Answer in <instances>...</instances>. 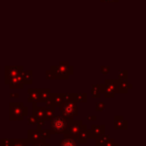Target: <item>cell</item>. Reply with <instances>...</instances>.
I'll return each mask as SVG.
<instances>
[{"label":"cell","instance_id":"cell-1","mask_svg":"<svg viewBox=\"0 0 146 146\" xmlns=\"http://www.w3.org/2000/svg\"><path fill=\"white\" fill-rule=\"evenodd\" d=\"M28 109L22 102H11L9 103V119L11 121H22L27 115Z\"/></svg>","mask_w":146,"mask_h":146},{"label":"cell","instance_id":"cell-2","mask_svg":"<svg viewBox=\"0 0 146 146\" xmlns=\"http://www.w3.org/2000/svg\"><path fill=\"white\" fill-rule=\"evenodd\" d=\"M68 120L62 115L54 116L50 120V132L51 134H64L66 132Z\"/></svg>","mask_w":146,"mask_h":146},{"label":"cell","instance_id":"cell-3","mask_svg":"<svg viewBox=\"0 0 146 146\" xmlns=\"http://www.w3.org/2000/svg\"><path fill=\"white\" fill-rule=\"evenodd\" d=\"M59 110L63 117H65L67 120L74 119V117L78 114L77 104L73 101H64L59 106Z\"/></svg>","mask_w":146,"mask_h":146},{"label":"cell","instance_id":"cell-4","mask_svg":"<svg viewBox=\"0 0 146 146\" xmlns=\"http://www.w3.org/2000/svg\"><path fill=\"white\" fill-rule=\"evenodd\" d=\"M86 128H87V125L84 124L81 120H68V125H67V129L64 133V136L75 138L81 130L86 129Z\"/></svg>","mask_w":146,"mask_h":146},{"label":"cell","instance_id":"cell-5","mask_svg":"<svg viewBox=\"0 0 146 146\" xmlns=\"http://www.w3.org/2000/svg\"><path fill=\"white\" fill-rule=\"evenodd\" d=\"M100 89L106 98H113L117 93V79H106L104 84L100 85Z\"/></svg>","mask_w":146,"mask_h":146},{"label":"cell","instance_id":"cell-6","mask_svg":"<svg viewBox=\"0 0 146 146\" xmlns=\"http://www.w3.org/2000/svg\"><path fill=\"white\" fill-rule=\"evenodd\" d=\"M22 71H23V66H5V75H4L5 84H8L9 80L11 78L20 74Z\"/></svg>","mask_w":146,"mask_h":146},{"label":"cell","instance_id":"cell-7","mask_svg":"<svg viewBox=\"0 0 146 146\" xmlns=\"http://www.w3.org/2000/svg\"><path fill=\"white\" fill-rule=\"evenodd\" d=\"M45 107H40V106L37 105V103H32V113L33 116L37 118L38 120V123L36 125L38 126H43L45 124L44 120V113H45Z\"/></svg>","mask_w":146,"mask_h":146},{"label":"cell","instance_id":"cell-8","mask_svg":"<svg viewBox=\"0 0 146 146\" xmlns=\"http://www.w3.org/2000/svg\"><path fill=\"white\" fill-rule=\"evenodd\" d=\"M44 141H46V140L41 137L39 127H37L36 129L28 130V133H27V142H28V143L35 144V143H39V142H44Z\"/></svg>","mask_w":146,"mask_h":146},{"label":"cell","instance_id":"cell-9","mask_svg":"<svg viewBox=\"0 0 146 146\" xmlns=\"http://www.w3.org/2000/svg\"><path fill=\"white\" fill-rule=\"evenodd\" d=\"M8 85L11 89H22L24 87V84H23L22 78H21V73L11 78L8 82Z\"/></svg>","mask_w":146,"mask_h":146},{"label":"cell","instance_id":"cell-10","mask_svg":"<svg viewBox=\"0 0 146 146\" xmlns=\"http://www.w3.org/2000/svg\"><path fill=\"white\" fill-rule=\"evenodd\" d=\"M91 137V132H90L89 129H83L81 130V131L78 133V135L75 137L76 141H77V143H81V144H85L86 142H87L88 139H90Z\"/></svg>","mask_w":146,"mask_h":146},{"label":"cell","instance_id":"cell-11","mask_svg":"<svg viewBox=\"0 0 146 146\" xmlns=\"http://www.w3.org/2000/svg\"><path fill=\"white\" fill-rule=\"evenodd\" d=\"M114 127L115 129L126 130L128 128V122L123 118V116H115L114 117Z\"/></svg>","mask_w":146,"mask_h":146},{"label":"cell","instance_id":"cell-12","mask_svg":"<svg viewBox=\"0 0 146 146\" xmlns=\"http://www.w3.org/2000/svg\"><path fill=\"white\" fill-rule=\"evenodd\" d=\"M90 132H91V137L96 139L99 136L103 135L105 133V126L104 125H92L91 129H90Z\"/></svg>","mask_w":146,"mask_h":146},{"label":"cell","instance_id":"cell-13","mask_svg":"<svg viewBox=\"0 0 146 146\" xmlns=\"http://www.w3.org/2000/svg\"><path fill=\"white\" fill-rule=\"evenodd\" d=\"M131 88L132 84L128 83L126 80L117 79V92H119V93H127Z\"/></svg>","mask_w":146,"mask_h":146},{"label":"cell","instance_id":"cell-14","mask_svg":"<svg viewBox=\"0 0 146 146\" xmlns=\"http://www.w3.org/2000/svg\"><path fill=\"white\" fill-rule=\"evenodd\" d=\"M57 68H58L59 71H61L62 73H64V74H66V75H71V74H73V66H71V65H69L68 62H65V61H61V62H59V65L57 66Z\"/></svg>","mask_w":146,"mask_h":146},{"label":"cell","instance_id":"cell-15","mask_svg":"<svg viewBox=\"0 0 146 146\" xmlns=\"http://www.w3.org/2000/svg\"><path fill=\"white\" fill-rule=\"evenodd\" d=\"M28 102L39 103V88H29L28 90Z\"/></svg>","mask_w":146,"mask_h":146},{"label":"cell","instance_id":"cell-16","mask_svg":"<svg viewBox=\"0 0 146 146\" xmlns=\"http://www.w3.org/2000/svg\"><path fill=\"white\" fill-rule=\"evenodd\" d=\"M50 99H51V101H52L53 105H54L55 107H59V106L64 102L63 93H51Z\"/></svg>","mask_w":146,"mask_h":146},{"label":"cell","instance_id":"cell-17","mask_svg":"<svg viewBox=\"0 0 146 146\" xmlns=\"http://www.w3.org/2000/svg\"><path fill=\"white\" fill-rule=\"evenodd\" d=\"M21 78H22L23 84H32L33 82V71L32 70H23L21 72Z\"/></svg>","mask_w":146,"mask_h":146},{"label":"cell","instance_id":"cell-18","mask_svg":"<svg viewBox=\"0 0 146 146\" xmlns=\"http://www.w3.org/2000/svg\"><path fill=\"white\" fill-rule=\"evenodd\" d=\"M51 90L49 88H39V102H45L51 95Z\"/></svg>","mask_w":146,"mask_h":146},{"label":"cell","instance_id":"cell-19","mask_svg":"<svg viewBox=\"0 0 146 146\" xmlns=\"http://www.w3.org/2000/svg\"><path fill=\"white\" fill-rule=\"evenodd\" d=\"M50 70L52 71L53 74H54V79L65 80V79H68V78H69L68 75H66V74L62 73L61 71H59L58 68H57V66H51L50 67Z\"/></svg>","mask_w":146,"mask_h":146},{"label":"cell","instance_id":"cell-20","mask_svg":"<svg viewBox=\"0 0 146 146\" xmlns=\"http://www.w3.org/2000/svg\"><path fill=\"white\" fill-rule=\"evenodd\" d=\"M59 146H77V141H76L75 138L65 136V137L60 141Z\"/></svg>","mask_w":146,"mask_h":146},{"label":"cell","instance_id":"cell-21","mask_svg":"<svg viewBox=\"0 0 146 146\" xmlns=\"http://www.w3.org/2000/svg\"><path fill=\"white\" fill-rule=\"evenodd\" d=\"M101 89H100L99 84H95V85H92L91 89V96L94 98H99L101 96Z\"/></svg>","mask_w":146,"mask_h":146},{"label":"cell","instance_id":"cell-22","mask_svg":"<svg viewBox=\"0 0 146 146\" xmlns=\"http://www.w3.org/2000/svg\"><path fill=\"white\" fill-rule=\"evenodd\" d=\"M110 138V136L108 135V134H105L104 133L103 135L99 136V137L96 138V142H95V146H102L104 143H105L106 141H107L108 139Z\"/></svg>","mask_w":146,"mask_h":146},{"label":"cell","instance_id":"cell-23","mask_svg":"<svg viewBox=\"0 0 146 146\" xmlns=\"http://www.w3.org/2000/svg\"><path fill=\"white\" fill-rule=\"evenodd\" d=\"M46 108V107H45ZM54 110L55 108H46L44 113V120L45 121H50L53 117H54Z\"/></svg>","mask_w":146,"mask_h":146},{"label":"cell","instance_id":"cell-24","mask_svg":"<svg viewBox=\"0 0 146 146\" xmlns=\"http://www.w3.org/2000/svg\"><path fill=\"white\" fill-rule=\"evenodd\" d=\"M37 127H39V131H40L41 137H42L43 139L46 140L51 137V132L49 129H41V126H38V125H37Z\"/></svg>","mask_w":146,"mask_h":146},{"label":"cell","instance_id":"cell-25","mask_svg":"<svg viewBox=\"0 0 146 146\" xmlns=\"http://www.w3.org/2000/svg\"><path fill=\"white\" fill-rule=\"evenodd\" d=\"M11 146H28L26 139H13Z\"/></svg>","mask_w":146,"mask_h":146},{"label":"cell","instance_id":"cell-26","mask_svg":"<svg viewBox=\"0 0 146 146\" xmlns=\"http://www.w3.org/2000/svg\"><path fill=\"white\" fill-rule=\"evenodd\" d=\"M76 100L77 102H83L85 103L87 101V94L86 93H76Z\"/></svg>","mask_w":146,"mask_h":146},{"label":"cell","instance_id":"cell-27","mask_svg":"<svg viewBox=\"0 0 146 146\" xmlns=\"http://www.w3.org/2000/svg\"><path fill=\"white\" fill-rule=\"evenodd\" d=\"M128 72L126 70H122L118 72V79L119 80H127Z\"/></svg>","mask_w":146,"mask_h":146},{"label":"cell","instance_id":"cell-28","mask_svg":"<svg viewBox=\"0 0 146 146\" xmlns=\"http://www.w3.org/2000/svg\"><path fill=\"white\" fill-rule=\"evenodd\" d=\"M13 139H9V138H3L0 140V146H11Z\"/></svg>","mask_w":146,"mask_h":146},{"label":"cell","instance_id":"cell-29","mask_svg":"<svg viewBox=\"0 0 146 146\" xmlns=\"http://www.w3.org/2000/svg\"><path fill=\"white\" fill-rule=\"evenodd\" d=\"M95 106H96L95 110L98 112H101L105 109V104H104V102H96Z\"/></svg>","mask_w":146,"mask_h":146},{"label":"cell","instance_id":"cell-30","mask_svg":"<svg viewBox=\"0 0 146 146\" xmlns=\"http://www.w3.org/2000/svg\"><path fill=\"white\" fill-rule=\"evenodd\" d=\"M102 146H119V144L116 143L115 140H114L113 138H109V139H108Z\"/></svg>","mask_w":146,"mask_h":146},{"label":"cell","instance_id":"cell-31","mask_svg":"<svg viewBox=\"0 0 146 146\" xmlns=\"http://www.w3.org/2000/svg\"><path fill=\"white\" fill-rule=\"evenodd\" d=\"M27 121H28V124H30V125H36V124L38 123V120H37V118L35 117V116H33V115L29 116V117L27 118Z\"/></svg>","mask_w":146,"mask_h":146},{"label":"cell","instance_id":"cell-32","mask_svg":"<svg viewBox=\"0 0 146 146\" xmlns=\"http://www.w3.org/2000/svg\"><path fill=\"white\" fill-rule=\"evenodd\" d=\"M45 74H46V79L47 80H53L54 79V74H53V72L50 70V69H49V70H46Z\"/></svg>","mask_w":146,"mask_h":146},{"label":"cell","instance_id":"cell-33","mask_svg":"<svg viewBox=\"0 0 146 146\" xmlns=\"http://www.w3.org/2000/svg\"><path fill=\"white\" fill-rule=\"evenodd\" d=\"M100 70H101V73L102 74H104V75H106V74H108L110 71V67L109 66H101V68H100Z\"/></svg>","mask_w":146,"mask_h":146},{"label":"cell","instance_id":"cell-34","mask_svg":"<svg viewBox=\"0 0 146 146\" xmlns=\"http://www.w3.org/2000/svg\"><path fill=\"white\" fill-rule=\"evenodd\" d=\"M32 146H51V145L50 143H47L46 141H44V142H39V143L32 144Z\"/></svg>","mask_w":146,"mask_h":146},{"label":"cell","instance_id":"cell-35","mask_svg":"<svg viewBox=\"0 0 146 146\" xmlns=\"http://www.w3.org/2000/svg\"><path fill=\"white\" fill-rule=\"evenodd\" d=\"M9 97L17 98V97H19V95H18V93H10V94H9Z\"/></svg>","mask_w":146,"mask_h":146},{"label":"cell","instance_id":"cell-36","mask_svg":"<svg viewBox=\"0 0 146 146\" xmlns=\"http://www.w3.org/2000/svg\"><path fill=\"white\" fill-rule=\"evenodd\" d=\"M87 119L89 120V121H95V120H96V116H88Z\"/></svg>","mask_w":146,"mask_h":146},{"label":"cell","instance_id":"cell-37","mask_svg":"<svg viewBox=\"0 0 146 146\" xmlns=\"http://www.w3.org/2000/svg\"><path fill=\"white\" fill-rule=\"evenodd\" d=\"M0 69H1V68H0Z\"/></svg>","mask_w":146,"mask_h":146}]
</instances>
